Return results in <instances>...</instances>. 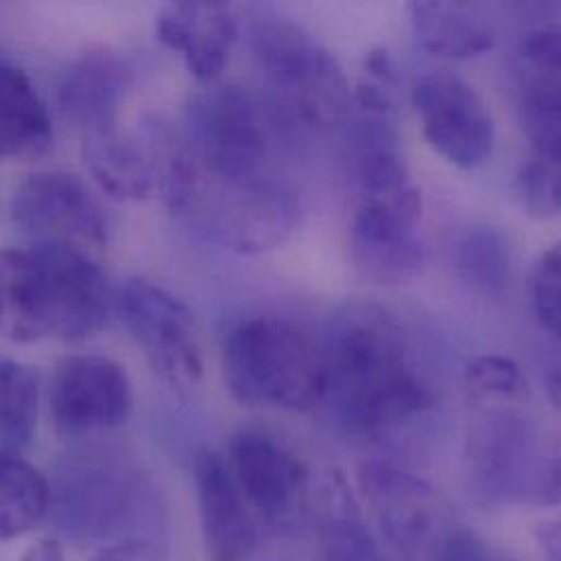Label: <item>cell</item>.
Masks as SVG:
<instances>
[{
    "mask_svg": "<svg viewBox=\"0 0 561 561\" xmlns=\"http://www.w3.org/2000/svg\"><path fill=\"white\" fill-rule=\"evenodd\" d=\"M560 286L561 265L560 248H551L534 267L531 274V308L536 312V319L545 332H549L553 339L560 336Z\"/></svg>",
    "mask_w": 561,
    "mask_h": 561,
    "instance_id": "cell-30",
    "label": "cell"
},
{
    "mask_svg": "<svg viewBox=\"0 0 561 561\" xmlns=\"http://www.w3.org/2000/svg\"><path fill=\"white\" fill-rule=\"evenodd\" d=\"M39 376L31 365L0 358V448L20 453L37 428Z\"/></svg>",
    "mask_w": 561,
    "mask_h": 561,
    "instance_id": "cell-25",
    "label": "cell"
},
{
    "mask_svg": "<svg viewBox=\"0 0 561 561\" xmlns=\"http://www.w3.org/2000/svg\"><path fill=\"white\" fill-rule=\"evenodd\" d=\"M53 510V488L20 453L0 448V542L31 534Z\"/></svg>",
    "mask_w": 561,
    "mask_h": 561,
    "instance_id": "cell-22",
    "label": "cell"
},
{
    "mask_svg": "<svg viewBox=\"0 0 561 561\" xmlns=\"http://www.w3.org/2000/svg\"><path fill=\"white\" fill-rule=\"evenodd\" d=\"M156 33L164 46L182 53L193 77L213 81L230 59L239 24L226 2H173L160 11Z\"/></svg>",
    "mask_w": 561,
    "mask_h": 561,
    "instance_id": "cell-16",
    "label": "cell"
},
{
    "mask_svg": "<svg viewBox=\"0 0 561 561\" xmlns=\"http://www.w3.org/2000/svg\"><path fill=\"white\" fill-rule=\"evenodd\" d=\"M411 18L426 50L450 59L479 57L494 48V26L481 4L413 2Z\"/></svg>",
    "mask_w": 561,
    "mask_h": 561,
    "instance_id": "cell-21",
    "label": "cell"
},
{
    "mask_svg": "<svg viewBox=\"0 0 561 561\" xmlns=\"http://www.w3.org/2000/svg\"><path fill=\"white\" fill-rule=\"evenodd\" d=\"M413 105L428 145L461 169L483 167L494 151V121L481 94L453 72L415 81Z\"/></svg>",
    "mask_w": 561,
    "mask_h": 561,
    "instance_id": "cell-10",
    "label": "cell"
},
{
    "mask_svg": "<svg viewBox=\"0 0 561 561\" xmlns=\"http://www.w3.org/2000/svg\"><path fill=\"white\" fill-rule=\"evenodd\" d=\"M127 77L125 66L105 53L85 55L68 70L59 90V103L85 138L116 131Z\"/></svg>",
    "mask_w": 561,
    "mask_h": 561,
    "instance_id": "cell-18",
    "label": "cell"
},
{
    "mask_svg": "<svg viewBox=\"0 0 561 561\" xmlns=\"http://www.w3.org/2000/svg\"><path fill=\"white\" fill-rule=\"evenodd\" d=\"M20 561H64V551L55 540H39L24 551Z\"/></svg>",
    "mask_w": 561,
    "mask_h": 561,
    "instance_id": "cell-33",
    "label": "cell"
},
{
    "mask_svg": "<svg viewBox=\"0 0 561 561\" xmlns=\"http://www.w3.org/2000/svg\"><path fill=\"white\" fill-rule=\"evenodd\" d=\"M186 175L217 186H254L272 173L274 136L261 103L239 85L215 88L188 107V147L173 156Z\"/></svg>",
    "mask_w": 561,
    "mask_h": 561,
    "instance_id": "cell-4",
    "label": "cell"
},
{
    "mask_svg": "<svg viewBox=\"0 0 561 561\" xmlns=\"http://www.w3.org/2000/svg\"><path fill=\"white\" fill-rule=\"evenodd\" d=\"M538 542L542 547V553L549 561H560V529L558 525H545L538 531Z\"/></svg>",
    "mask_w": 561,
    "mask_h": 561,
    "instance_id": "cell-34",
    "label": "cell"
},
{
    "mask_svg": "<svg viewBox=\"0 0 561 561\" xmlns=\"http://www.w3.org/2000/svg\"><path fill=\"white\" fill-rule=\"evenodd\" d=\"M398 70L387 48H374L365 55V72L356 88V99L371 116L387 118L398 110Z\"/></svg>",
    "mask_w": 561,
    "mask_h": 561,
    "instance_id": "cell-29",
    "label": "cell"
},
{
    "mask_svg": "<svg viewBox=\"0 0 561 561\" xmlns=\"http://www.w3.org/2000/svg\"><path fill=\"white\" fill-rule=\"evenodd\" d=\"M360 204L385 208L413 224L422 217V193L413 184L398 134L382 116L363 123L354 138Z\"/></svg>",
    "mask_w": 561,
    "mask_h": 561,
    "instance_id": "cell-17",
    "label": "cell"
},
{
    "mask_svg": "<svg viewBox=\"0 0 561 561\" xmlns=\"http://www.w3.org/2000/svg\"><path fill=\"white\" fill-rule=\"evenodd\" d=\"M516 195L529 217L556 219L561 206L560 160L531 153L518 169Z\"/></svg>",
    "mask_w": 561,
    "mask_h": 561,
    "instance_id": "cell-27",
    "label": "cell"
},
{
    "mask_svg": "<svg viewBox=\"0 0 561 561\" xmlns=\"http://www.w3.org/2000/svg\"><path fill=\"white\" fill-rule=\"evenodd\" d=\"M90 561H167L158 547L145 538H125L105 545Z\"/></svg>",
    "mask_w": 561,
    "mask_h": 561,
    "instance_id": "cell-32",
    "label": "cell"
},
{
    "mask_svg": "<svg viewBox=\"0 0 561 561\" xmlns=\"http://www.w3.org/2000/svg\"><path fill=\"white\" fill-rule=\"evenodd\" d=\"M11 217L42 243L105 245L110 239L101 202L77 175L64 171L28 175L13 193Z\"/></svg>",
    "mask_w": 561,
    "mask_h": 561,
    "instance_id": "cell-12",
    "label": "cell"
},
{
    "mask_svg": "<svg viewBox=\"0 0 561 561\" xmlns=\"http://www.w3.org/2000/svg\"><path fill=\"white\" fill-rule=\"evenodd\" d=\"M466 385L481 400L523 402L529 398L527 378L520 367L505 356H479L466 367Z\"/></svg>",
    "mask_w": 561,
    "mask_h": 561,
    "instance_id": "cell-28",
    "label": "cell"
},
{
    "mask_svg": "<svg viewBox=\"0 0 561 561\" xmlns=\"http://www.w3.org/2000/svg\"><path fill=\"white\" fill-rule=\"evenodd\" d=\"M134 407L131 382L116 360L75 354L57 365L50 382V415L59 435L81 437L116 428Z\"/></svg>",
    "mask_w": 561,
    "mask_h": 561,
    "instance_id": "cell-11",
    "label": "cell"
},
{
    "mask_svg": "<svg viewBox=\"0 0 561 561\" xmlns=\"http://www.w3.org/2000/svg\"><path fill=\"white\" fill-rule=\"evenodd\" d=\"M310 523L317 561H389L336 474L312 496Z\"/></svg>",
    "mask_w": 561,
    "mask_h": 561,
    "instance_id": "cell-19",
    "label": "cell"
},
{
    "mask_svg": "<svg viewBox=\"0 0 561 561\" xmlns=\"http://www.w3.org/2000/svg\"><path fill=\"white\" fill-rule=\"evenodd\" d=\"M560 72L527 70L523 92V125L531 142V153L560 160Z\"/></svg>",
    "mask_w": 561,
    "mask_h": 561,
    "instance_id": "cell-26",
    "label": "cell"
},
{
    "mask_svg": "<svg viewBox=\"0 0 561 561\" xmlns=\"http://www.w3.org/2000/svg\"><path fill=\"white\" fill-rule=\"evenodd\" d=\"M195 488L208 561H259L265 529L241 494L224 455L197 453Z\"/></svg>",
    "mask_w": 561,
    "mask_h": 561,
    "instance_id": "cell-13",
    "label": "cell"
},
{
    "mask_svg": "<svg viewBox=\"0 0 561 561\" xmlns=\"http://www.w3.org/2000/svg\"><path fill=\"white\" fill-rule=\"evenodd\" d=\"M83 158L94 182L110 197L118 202H142L153 193V164L118 131L85 138Z\"/></svg>",
    "mask_w": 561,
    "mask_h": 561,
    "instance_id": "cell-23",
    "label": "cell"
},
{
    "mask_svg": "<svg viewBox=\"0 0 561 561\" xmlns=\"http://www.w3.org/2000/svg\"><path fill=\"white\" fill-rule=\"evenodd\" d=\"M221 367L230 396L245 407L308 411L321 404V347L284 319L237 323L226 336Z\"/></svg>",
    "mask_w": 561,
    "mask_h": 561,
    "instance_id": "cell-3",
    "label": "cell"
},
{
    "mask_svg": "<svg viewBox=\"0 0 561 561\" xmlns=\"http://www.w3.org/2000/svg\"><path fill=\"white\" fill-rule=\"evenodd\" d=\"M226 461L265 534H290L310 520L308 470L278 439L243 428L230 439Z\"/></svg>",
    "mask_w": 561,
    "mask_h": 561,
    "instance_id": "cell-8",
    "label": "cell"
},
{
    "mask_svg": "<svg viewBox=\"0 0 561 561\" xmlns=\"http://www.w3.org/2000/svg\"><path fill=\"white\" fill-rule=\"evenodd\" d=\"M358 485L400 561H518L466 525L431 483L391 461L363 463Z\"/></svg>",
    "mask_w": 561,
    "mask_h": 561,
    "instance_id": "cell-2",
    "label": "cell"
},
{
    "mask_svg": "<svg viewBox=\"0 0 561 561\" xmlns=\"http://www.w3.org/2000/svg\"><path fill=\"white\" fill-rule=\"evenodd\" d=\"M114 310L156 376L173 391H188L204 376L193 310L153 282L134 278L114 293Z\"/></svg>",
    "mask_w": 561,
    "mask_h": 561,
    "instance_id": "cell-7",
    "label": "cell"
},
{
    "mask_svg": "<svg viewBox=\"0 0 561 561\" xmlns=\"http://www.w3.org/2000/svg\"><path fill=\"white\" fill-rule=\"evenodd\" d=\"M31 254L44 336L83 341L103 330L114 295L101 267L64 243H39Z\"/></svg>",
    "mask_w": 561,
    "mask_h": 561,
    "instance_id": "cell-9",
    "label": "cell"
},
{
    "mask_svg": "<svg viewBox=\"0 0 561 561\" xmlns=\"http://www.w3.org/2000/svg\"><path fill=\"white\" fill-rule=\"evenodd\" d=\"M453 263L459 280L488 299L501 297L512 280L510 245L492 228L466 232L453 250Z\"/></svg>",
    "mask_w": 561,
    "mask_h": 561,
    "instance_id": "cell-24",
    "label": "cell"
},
{
    "mask_svg": "<svg viewBox=\"0 0 561 561\" xmlns=\"http://www.w3.org/2000/svg\"><path fill=\"white\" fill-rule=\"evenodd\" d=\"M321 360V402L354 435L378 437L435 404L400 323L380 306L343 310L332 321Z\"/></svg>",
    "mask_w": 561,
    "mask_h": 561,
    "instance_id": "cell-1",
    "label": "cell"
},
{
    "mask_svg": "<svg viewBox=\"0 0 561 561\" xmlns=\"http://www.w3.org/2000/svg\"><path fill=\"white\" fill-rule=\"evenodd\" d=\"M417 224L360 204L350 230V261L365 282L398 286L413 280L424 263Z\"/></svg>",
    "mask_w": 561,
    "mask_h": 561,
    "instance_id": "cell-15",
    "label": "cell"
},
{
    "mask_svg": "<svg viewBox=\"0 0 561 561\" xmlns=\"http://www.w3.org/2000/svg\"><path fill=\"white\" fill-rule=\"evenodd\" d=\"M53 145V123L39 92L15 66L0 64V160H31Z\"/></svg>",
    "mask_w": 561,
    "mask_h": 561,
    "instance_id": "cell-20",
    "label": "cell"
},
{
    "mask_svg": "<svg viewBox=\"0 0 561 561\" xmlns=\"http://www.w3.org/2000/svg\"><path fill=\"white\" fill-rule=\"evenodd\" d=\"M252 50L282 103L308 127L325 129L345 118V75L334 55L304 26L263 11L252 22Z\"/></svg>",
    "mask_w": 561,
    "mask_h": 561,
    "instance_id": "cell-6",
    "label": "cell"
},
{
    "mask_svg": "<svg viewBox=\"0 0 561 561\" xmlns=\"http://www.w3.org/2000/svg\"><path fill=\"white\" fill-rule=\"evenodd\" d=\"M468 479L479 501L505 505H556L560 459L542 444L538 426L512 409L479 415L466 444Z\"/></svg>",
    "mask_w": 561,
    "mask_h": 561,
    "instance_id": "cell-5",
    "label": "cell"
},
{
    "mask_svg": "<svg viewBox=\"0 0 561 561\" xmlns=\"http://www.w3.org/2000/svg\"><path fill=\"white\" fill-rule=\"evenodd\" d=\"M560 33L556 28H538L527 33L523 42V59L527 70L560 72Z\"/></svg>",
    "mask_w": 561,
    "mask_h": 561,
    "instance_id": "cell-31",
    "label": "cell"
},
{
    "mask_svg": "<svg viewBox=\"0 0 561 561\" xmlns=\"http://www.w3.org/2000/svg\"><path fill=\"white\" fill-rule=\"evenodd\" d=\"M66 485V531L83 538H129L125 534L140 516L142 485L116 463L81 466Z\"/></svg>",
    "mask_w": 561,
    "mask_h": 561,
    "instance_id": "cell-14",
    "label": "cell"
}]
</instances>
